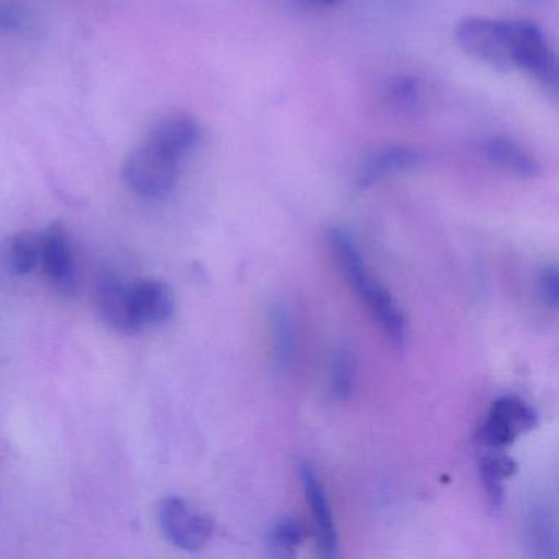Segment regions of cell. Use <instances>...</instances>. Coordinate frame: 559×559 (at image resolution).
I'll use <instances>...</instances> for the list:
<instances>
[{"label":"cell","mask_w":559,"mask_h":559,"mask_svg":"<svg viewBox=\"0 0 559 559\" xmlns=\"http://www.w3.org/2000/svg\"><path fill=\"white\" fill-rule=\"evenodd\" d=\"M329 247L333 258L338 263L346 283L355 290L358 299L368 307L379 326L385 333L392 345L404 348L407 342V319L402 312L401 306L384 284L379 283L366 266L358 247L353 238L342 228H330Z\"/></svg>","instance_id":"cell-1"},{"label":"cell","mask_w":559,"mask_h":559,"mask_svg":"<svg viewBox=\"0 0 559 559\" xmlns=\"http://www.w3.org/2000/svg\"><path fill=\"white\" fill-rule=\"evenodd\" d=\"M461 50L497 71L513 70L510 21L467 17L456 27Z\"/></svg>","instance_id":"cell-2"},{"label":"cell","mask_w":559,"mask_h":559,"mask_svg":"<svg viewBox=\"0 0 559 559\" xmlns=\"http://www.w3.org/2000/svg\"><path fill=\"white\" fill-rule=\"evenodd\" d=\"M181 165L178 159L143 142L126 159L123 178L129 188L142 198L162 199L175 189Z\"/></svg>","instance_id":"cell-3"},{"label":"cell","mask_w":559,"mask_h":559,"mask_svg":"<svg viewBox=\"0 0 559 559\" xmlns=\"http://www.w3.org/2000/svg\"><path fill=\"white\" fill-rule=\"evenodd\" d=\"M512 31L513 70L528 73L543 90L558 93V63L551 45L538 25L526 21H510Z\"/></svg>","instance_id":"cell-4"},{"label":"cell","mask_w":559,"mask_h":559,"mask_svg":"<svg viewBox=\"0 0 559 559\" xmlns=\"http://www.w3.org/2000/svg\"><path fill=\"white\" fill-rule=\"evenodd\" d=\"M536 425L538 414L528 402L519 395H502L492 402L487 412L480 427V441L489 450L502 451L536 428Z\"/></svg>","instance_id":"cell-5"},{"label":"cell","mask_w":559,"mask_h":559,"mask_svg":"<svg viewBox=\"0 0 559 559\" xmlns=\"http://www.w3.org/2000/svg\"><path fill=\"white\" fill-rule=\"evenodd\" d=\"M163 535L185 551H199L211 542L214 522L179 497H166L158 506Z\"/></svg>","instance_id":"cell-6"},{"label":"cell","mask_w":559,"mask_h":559,"mask_svg":"<svg viewBox=\"0 0 559 559\" xmlns=\"http://www.w3.org/2000/svg\"><path fill=\"white\" fill-rule=\"evenodd\" d=\"M299 477L304 496L312 510L320 556L326 559L336 558L340 555L338 530L325 486L309 463L299 464Z\"/></svg>","instance_id":"cell-7"},{"label":"cell","mask_w":559,"mask_h":559,"mask_svg":"<svg viewBox=\"0 0 559 559\" xmlns=\"http://www.w3.org/2000/svg\"><path fill=\"white\" fill-rule=\"evenodd\" d=\"M41 263L50 277V283L61 296H76V266L70 238L63 225L53 224L41 234Z\"/></svg>","instance_id":"cell-8"},{"label":"cell","mask_w":559,"mask_h":559,"mask_svg":"<svg viewBox=\"0 0 559 559\" xmlns=\"http://www.w3.org/2000/svg\"><path fill=\"white\" fill-rule=\"evenodd\" d=\"M94 300L104 322L117 332L133 335L142 330L130 307L129 284L123 283L122 277L114 271H103L96 277Z\"/></svg>","instance_id":"cell-9"},{"label":"cell","mask_w":559,"mask_h":559,"mask_svg":"<svg viewBox=\"0 0 559 559\" xmlns=\"http://www.w3.org/2000/svg\"><path fill=\"white\" fill-rule=\"evenodd\" d=\"M523 535L526 549L533 558H558L559 539L555 507L545 497H532L526 503L523 513Z\"/></svg>","instance_id":"cell-10"},{"label":"cell","mask_w":559,"mask_h":559,"mask_svg":"<svg viewBox=\"0 0 559 559\" xmlns=\"http://www.w3.org/2000/svg\"><path fill=\"white\" fill-rule=\"evenodd\" d=\"M201 139L202 129L194 117L185 112H171L159 117L153 123L145 142L182 163Z\"/></svg>","instance_id":"cell-11"},{"label":"cell","mask_w":559,"mask_h":559,"mask_svg":"<svg viewBox=\"0 0 559 559\" xmlns=\"http://www.w3.org/2000/svg\"><path fill=\"white\" fill-rule=\"evenodd\" d=\"M130 307L140 329L162 325L175 312V296L165 283L158 280H139L129 284Z\"/></svg>","instance_id":"cell-12"},{"label":"cell","mask_w":559,"mask_h":559,"mask_svg":"<svg viewBox=\"0 0 559 559\" xmlns=\"http://www.w3.org/2000/svg\"><path fill=\"white\" fill-rule=\"evenodd\" d=\"M424 163V153L411 146H385L372 153L358 173L359 189L371 188L376 182L399 175V173L411 171Z\"/></svg>","instance_id":"cell-13"},{"label":"cell","mask_w":559,"mask_h":559,"mask_svg":"<svg viewBox=\"0 0 559 559\" xmlns=\"http://www.w3.org/2000/svg\"><path fill=\"white\" fill-rule=\"evenodd\" d=\"M483 152L490 165L516 178L533 179L542 173V166L535 156L530 155L510 136H490L484 142Z\"/></svg>","instance_id":"cell-14"},{"label":"cell","mask_w":559,"mask_h":559,"mask_svg":"<svg viewBox=\"0 0 559 559\" xmlns=\"http://www.w3.org/2000/svg\"><path fill=\"white\" fill-rule=\"evenodd\" d=\"M271 335H273V365L283 371L296 355V322L293 312L284 302H274L270 310Z\"/></svg>","instance_id":"cell-15"},{"label":"cell","mask_w":559,"mask_h":559,"mask_svg":"<svg viewBox=\"0 0 559 559\" xmlns=\"http://www.w3.org/2000/svg\"><path fill=\"white\" fill-rule=\"evenodd\" d=\"M516 463L507 454H487L480 457L479 474L487 502L493 510L502 509L506 487L503 483L515 474Z\"/></svg>","instance_id":"cell-16"},{"label":"cell","mask_w":559,"mask_h":559,"mask_svg":"<svg viewBox=\"0 0 559 559\" xmlns=\"http://www.w3.org/2000/svg\"><path fill=\"white\" fill-rule=\"evenodd\" d=\"M307 535L309 533L299 520L286 516L274 523L273 528L267 533V555L276 559L294 558L306 542Z\"/></svg>","instance_id":"cell-17"},{"label":"cell","mask_w":559,"mask_h":559,"mask_svg":"<svg viewBox=\"0 0 559 559\" xmlns=\"http://www.w3.org/2000/svg\"><path fill=\"white\" fill-rule=\"evenodd\" d=\"M330 392L336 401L352 399L356 388L358 366L356 358L348 349H336L330 359Z\"/></svg>","instance_id":"cell-18"},{"label":"cell","mask_w":559,"mask_h":559,"mask_svg":"<svg viewBox=\"0 0 559 559\" xmlns=\"http://www.w3.org/2000/svg\"><path fill=\"white\" fill-rule=\"evenodd\" d=\"M41 261V235H15L9 245V263L17 274H31Z\"/></svg>","instance_id":"cell-19"},{"label":"cell","mask_w":559,"mask_h":559,"mask_svg":"<svg viewBox=\"0 0 559 559\" xmlns=\"http://www.w3.org/2000/svg\"><path fill=\"white\" fill-rule=\"evenodd\" d=\"M420 100L418 81L411 76H401L392 81L388 90V103L399 112H411Z\"/></svg>","instance_id":"cell-20"},{"label":"cell","mask_w":559,"mask_h":559,"mask_svg":"<svg viewBox=\"0 0 559 559\" xmlns=\"http://www.w3.org/2000/svg\"><path fill=\"white\" fill-rule=\"evenodd\" d=\"M28 14L15 2H0V34L15 35L27 31Z\"/></svg>","instance_id":"cell-21"},{"label":"cell","mask_w":559,"mask_h":559,"mask_svg":"<svg viewBox=\"0 0 559 559\" xmlns=\"http://www.w3.org/2000/svg\"><path fill=\"white\" fill-rule=\"evenodd\" d=\"M538 293L543 304L551 310L558 309L559 274L556 264H548L539 271Z\"/></svg>","instance_id":"cell-22"},{"label":"cell","mask_w":559,"mask_h":559,"mask_svg":"<svg viewBox=\"0 0 559 559\" xmlns=\"http://www.w3.org/2000/svg\"><path fill=\"white\" fill-rule=\"evenodd\" d=\"M304 2L312 8H332V5L338 4L340 0H304Z\"/></svg>","instance_id":"cell-23"},{"label":"cell","mask_w":559,"mask_h":559,"mask_svg":"<svg viewBox=\"0 0 559 559\" xmlns=\"http://www.w3.org/2000/svg\"><path fill=\"white\" fill-rule=\"evenodd\" d=\"M523 4H538V2H543V0H520Z\"/></svg>","instance_id":"cell-24"}]
</instances>
